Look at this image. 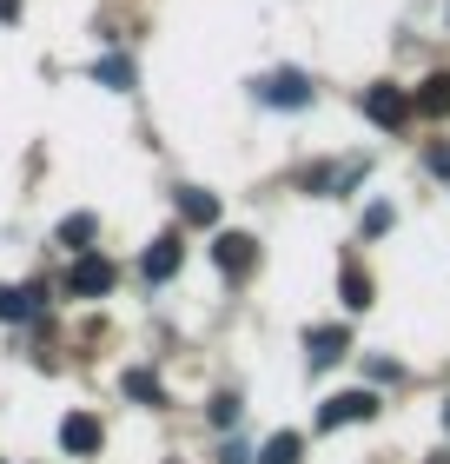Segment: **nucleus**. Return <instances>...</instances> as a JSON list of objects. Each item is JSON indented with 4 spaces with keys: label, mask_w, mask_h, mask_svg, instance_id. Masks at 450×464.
Returning <instances> with one entry per match:
<instances>
[{
    "label": "nucleus",
    "mask_w": 450,
    "mask_h": 464,
    "mask_svg": "<svg viewBox=\"0 0 450 464\" xmlns=\"http://www.w3.org/2000/svg\"><path fill=\"white\" fill-rule=\"evenodd\" d=\"M100 438H106V431H100V418H93V411H67V418H60V445H67L73 458H93V451H100Z\"/></svg>",
    "instance_id": "obj_6"
},
{
    "label": "nucleus",
    "mask_w": 450,
    "mask_h": 464,
    "mask_svg": "<svg viewBox=\"0 0 450 464\" xmlns=\"http://www.w3.org/2000/svg\"><path fill=\"white\" fill-rule=\"evenodd\" d=\"M338 285H345V305L351 312L371 305V279H364V266H345V272H338Z\"/></svg>",
    "instance_id": "obj_15"
},
{
    "label": "nucleus",
    "mask_w": 450,
    "mask_h": 464,
    "mask_svg": "<svg viewBox=\"0 0 450 464\" xmlns=\"http://www.w3.org/2000/svg\"><path fill=\"white\" fill-rule=\"evenodd\" d=\"M179 259H186L179 232H159V239L146 246V259H139V272H146V279H153V285H166V279H173V272H179Z\"/></svg>",
    "instance_id": "obj_5"
},
{
    "label": "nucleus",
    "mask_w": 450,
    "mask_h": 464,
    "mask_svg": "<svg viewBox=\"0 0 450 464\" xmlns=\"http://www.w3.org/2000/svg\"><path fill=\"white\" fill-rule=\"evenodd\" d=\"M272 107H311V80L298 73V67H285V73H265V87H259Z\"/></svg>",
    "instance_id": "obj_8"
},
{
    "label": "nucleus",
    "mask_w": 450,
    "mask_h": 464,
    "mask_svg": "<svg viewBox=\"0 0 450 464\" xmlns=\"http://www.w3.org/2000/svg\"><path fill=\"white\" fill-rule=\"evenodd\" d=\"M93 232H100L93 213H73V219H60V246H67V252H87V246H93Z\"/></svg>",
    "instance_id": "obj_13"
},
{
    "label": "nucleus",
    "mask_w": 450,
    "mask_h": 464,
    "mask_svg": "<svg viewBox=\"0 0 450 464\" xmlns=\"http://www.w3.org/2000/svg\"><path fill=\"white\" fill-rule=\"evenodd\" d=\"M0 20H20V0H0Z\"/></svg>",
    "instance_id": "obj_21"
},
{
    "label": "nucleus",
    "mask_w": 450,
    "mask_h": 464,
    "mask_svg": "<svg viewBox=\"0 0 450 464\" xmlns=\"http://www.w3.org/2000/svg\"><path fill=\"white\" fill-rule=\"evenodd\" d=\"M364 418H378V392H338L318 405V425L338 431V425H364Z\"/></svg>",
    "instance_id": "obj_3"
},
{
    "label": "nucleus",
    "mask_w": 450,
    "mask_h": 464,
    "mask_svg": "<svg viewBox=\"0 0 450 464\" xmlns=\"http://www.w3.org/2000/svg\"><path fill=\"white\" fill-rule=\"evenodd\" d=\"M239 398H232V392H219V398H212V405H206V418H212V425H219V431H232V425H239Z\"/></svg>",
    "instance_id": "obj_17"
},
{
    "label": "nucleus",
    "mask_w": 450,
    "mask_h": 464,
    "mask_svg": "<svg viewBox=\"0 0 450 464\" xmlns=\"http://www.w3.org/2000/svg\"><path fill=\"white\" fill-rule=\"evenodd\" d=\"M100 80H106V87H113V93H126V87H133V60L106 53V60H100Z\"/></svg>",
    "instance_id": "obj_16"
},
{
    "label": "nucleus",
    "mask_w": 450,
    "mask_h": 464,
    "mask_svg": "<svg viewBox=\"0 0 450 464\" xmlns=\"http://www.w3.org/2000/svg\"><path fill=\"white\" fill-rule=\"evenodd\" d=\"M113 259H100V252H80V259L67 266V292L73 299H106V292H113Z\"/></svg>",
    "instance_id": "obj_1"
},
{
    "label": "nucleus",
    "mask_w": 450,
    "mask_h": 464,
    "mask_svg": "<svg viewBox=\"0 0 450 464\" xmlns=\"http://www.w3.org/2000/svg\"><path fill=\"white\" fill-rule=\"evenodd\" d=\"M431 464H450V451H437V458H431Z\"/></svg>",
    "instance_id": "obj_22"
},
{
    "label": "nucleus",
    "mask_w": 450,
    "mask_h": 464,
    "mask_svg": "<svg viewBox=\"0 0 450 464\" xmlns=\"http://www.w3.org/2000/svg\"><path fill=\"white\" fill-rule=\"evenodd\" d=\"M305 352H311V372H325V365H338V358L351 352V332L345 325H311L305 332Z\"/></svg>",
    "instance_id": "obj_7"
},
{
    "label": "nucleus",
    "mask_w": 450,
    "mask_h": 464,
    "mask_svg": "<svg viewBox=\"0 0 450 464\" xmlns=\"http://www.w3.org/2000/svg\"><path fill=\"white\" fill-rule=\"evenodd\" d=\"M173 199H179V219L186 226H212V219H219V199H212L206 186H179Z\"/></svg>",
    "instance_id": "obj_10"
},
{
    "label": "nucleus",
    "mask_w": 450,
    "mask_h": 464,
    "mask_svg": "<svg viewBox=\"0 0 450 464\" xmlns=\"http://www.w3.org/2000/svg\"><path fill=\"white\" fill-rule=\"evenodd\" d=\"M411 107H417L424 120H444V113H450V73H431V80L411 93Z\"/></svg>",
    "instance_id": "obj_11"
},
{
    "label": "nucleus",
    "mask_w": 450,
    "mask_h": 464,
    "mask_svg": "<svg viewBox=\"0 0 450 464\" xmlns=\"http://www.w3.org/2000/svg\"><path fill=\"white\" fill-rule=\"evenodd\" d=\"M411 93H397V87H364V120L378 126V133H397L404 120H411Z\"/></svg>",
    "instance_id": "obj_2"
},
{
    "label": "nucleus",
    "mask_w": 450,
    "mask_h": 464,
    "mask_svg": "<svg viewBox=\"0 0 450 464\" xmlns=\"http://www.w3.org/2000/svg\"><path fill=\"white\" fill-rule=\"evenodd\" d=\"M245 458H252V451H245V445H239V438H232V445H225V451H219V464H245Z\"/></svg>",
    "instance_id": "obj_20"
},
{
    "label": "nucleus",
    "mask_w": 450,
    "mask_h": 464,
    "mask_svg": "<svg viewBox=\"0 0 450 464\" xmlns=\"http://www.w3.org/2000/svg\"><path fill=\"white\" fill-rule=\"evenodd\" d=\"M120 392H126V398H139V405H166V392H159V378H153V372H146V365H133V372H126V378H120Z\"/></svg>",
    "instance_id": "obj_12"
},
{
    "label": "nucleus",
    "mask_w": 450,
    "mask_h": 464,
    "mask_svg": "<svg viewBox=\"0 0 450 464\" xmlns=\"http://www.w3.org/2000/svg\"><path fill=\"white\" fill-rule=\"evenodd\" d=\"M212 266H219L225 279H245V272L259 266V239H252V232H219V246H212Z\"/></svg>",
    "instance_id": "obj_4"
},
{
    "label": "nucleus",
    "mask_w": 450,
    "mask_h": 464,
    "mask_svg": "<svg viewBox=\"0 0 450 464\" xmlns=\"http://www.w3.org/2000/svg\"><path fill=\"white\" fill-rule=\"evenodd\" d=\"M298 458H305V438H298V431L265 438V451H259V464H298Z\"/></svg>",
    "instance_id": "obj_14"
},
{
    "label": "nucleus",
    "mask_w": 450,
    "mask_h": 464,
    "mask_svg": "<svg viewBox=\"0 0 450 464\" xmlns=\"http://www.w3.org/2000/svg\"><path fill=\"white\" fill-rule=\"evenodd\" d=\"M444 431H450V405H444Z\"/></svg>",
    "instance_id": "obj_23"
},
{
    "label": "nucleus",
    "mask_w": 450,
    "mask_h": 464,
    "mask_svg": "<svg viewBox=\"0 0 450 464\" xmlns=\"http://www.w3.org/2000/svg\"><path fill=\"white\" fill-rule=\"evenodd\" d=\"M40 312V285H0V319L7 325H27Z\"/></svg>",
    "instance_id": "obj_9"
},
{
    "label": "nucleus",
    "mask_w": 450,
    "mask_h": 464,
    "mask_svg": "<svg viewBox=\"0 0 450 464\" xmlns=\"http://www.w3.org/2000/svg\"><path fill=\"white\" fill-rule=\"evenodd\" d=\"M424 160H431V173H450V146H431Z\"/></svg>",
    "instance_id": "obj_19"
},
{
    "label": "nucleus",
    "mask_w": 450,
    "mask_h": 464,
    "mask_svg": "<svg viewBox=\"0 0 450 464\" xmlns=\"http://www.w3.org/2000/svg\"><path fill=\"white\" fill-rule=\"evenodd\" d=\"M378 232H391V206H371V213H364V239H378Z\"/></svg>",
    "instance_id": "obj_18"
}]
</instances>
